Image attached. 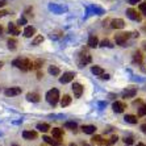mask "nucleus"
<instances>
[{
  "label": "nucleus",
  "instance_id": "obj_10",
  "mask_svg": "<svg viewBox=\"0 0 146 146\" xmlns=\"http://www.w3.org/2000/svg\"><path fill=\"white\" fill-rule=\"evenodd\" d=\"M111 27H112L113 29H122V28L125 27V23H124L122 19H115V20H112V23H111Z\"/></svg>",
  "mask_w": 146,
  "mask_h": 146
},
{
  "label": "nucleus",
  "instance_id": "obj_40",
  "mask_svg": "<svg viewBox=\"0 0 146 146\" xmlns=\"http://www.w3.org/2000/svg\"><path fill=\"white\" fill-rule=\"evenodd\" d=\"M100 78H102V79H107V80H108V79H109V75L108 74H103V75H100Z\"/></svg>",
  "mask_w": 146,
  "mask_h": 146
},
{
  "label": "nucleus",
  "instance_id": "obj_44",
  "mask_svg": "<svg viewBox=\"0 0 146 146\" xmlns=\"http://www.w3.org/2000/svg\"><path fill=\"white\" fill-rule=\"evenodd\" d=\"M99 106H100V107H106L107 103H99Z\"/></svg>",
  "mask_w": 146,
  "mask_h": 146
},
{
  "label": "nucleus",
  "instance_id": "obj_1",
  "mask_svg": "<svg viewBox=\"0 0 146 146\" xmlns=\"http://www.w3.org/2000/svg\"><path fill=\"white\" fill-rule=\"evenodd\" d=\"M13 66L17 68H20L21 71H29L32 70V61L31 59H21V58H17L13 61Z\"/></svg>",
  "mask_w": 146,
  "mask_h": 146
},
{
  "label": "nucleus",
  "instance_id": "obj_43",
  "mask_svg": "<svg viewBox=\"0 0 146 146\" xmlns=\"http://www.w3.org/2000/svg\"><path fill=\"white\" fill-rule=\"evenodd\" d=\"M3 32H4V29H3V27L0 25V36H3Z\"/></svg>",
  "mask_w": 146,
  "mask_h": 146
},
{
  "label": "nucleus",
  "instance_id": "obj_22",
  "mask_svg": "<svg viewBox=\"0 0 146 146\" xmlns=\"http://www.w3.org/2000/svg\"><path fill=\"white\" fill-rule=\"evenodd\" d=\"M133 59H134V62H137V63H142L143 61V57H142V53L141 51H134V54H133Z\"/></svg>",
  "mask_w": 146,
  "mask_h": 146
},
{
  "label": "nucleus",
  "instance_id": "obj_27",
  "mask_svg": "<svg viewBox=\"0 0 146 146\" xmlns=\"http://www.w3.org/2000/svg\"><path fill=\"white\" fill-rule=\"evenodd\" d=\"M49 74H51V75H59V74H61V70H59L57 66H50V67H49Z\"/></svg>",
  "mask_w": 146,
  "mask_h": 146
},
{
  "label": "nucleus",
  "instance_id": "obj_5",
  "mask_svg": "<svg viewBox=\"0 0 146 146\" xmlns=\"http://www.w3.org/2000/svg\"><path fill=\"white\" fill-rule=\"evenodd\" d=\"M74 78H75V72H65L59 78V82H61L62 84H66V83H70Z\"/></svg>",
  "mask_w": 146,
  "mask_h": 146
},
{
  "label": "nucleus",
  "instance_id": "obj_45",
  "mask_svg": "<svg viewBox=\"0 0 146 146\" xmlns=\"http://www.w3.org/2000/svg\"><path fill=\"white\" fill-rule=\"evenodd\" d=\"M4 4H5V3H3V1H0V8H1V7H3V5H4Z\"/></svg>",
  "mask_w": 146,
  "mask_h": 146
},
{
  "label": "nucleus",
  "instance_id": "obj_37",
  "mask_svg": "<svg viewBox=\"0 0 146 146\" xmlns=\"http://www.w3.org/2000/svg\"><path fill=\"white\" fill-rule=\"evenodd\" d=\"M27 24V19L25 17H21L20 20H19V25H25Z\"/></svg>",
  "mask_w": 146,
  "mask_h": 146
},
{
  "label": "nucleus",
  "instance_id": "obj_49",
  "mask_svg": "<svg viewBox=\"0 0 146 146\" xmlns=\"http://www.w3.org/2000/svg\"><path fill=\"white\" fill-rule=\"evenodd\" d=\"M143 48H145V49H146V42H143Z\"/></svg>",
  "mask_w": 146,
  "mask_h": 146
},
{
  "label": "nucleus",
  "instance_id": "obj_15",
  "mask_svg": "<svg viewBox=\"0 0 146 146\" xmlns=\"http://www.w3.org/2000/svg\"><path fill=\"white\" fill-rule=\"evenodd\" d=\"M82 130H83V133H86V134H94V133L96 132V126L95 125H84L82 128Z\"/></svg>",
  "mask_w": 146,
  "mask_h": 146
},
{
  "label": "nucleus",
  "instance_id": "obj_2",
  "mask_svg": "<svg viewBox=\"0 0 146 146\" xmlns=\"http://www.w3.org/2000/svg\"><path fill=\"white\" fill-rule=\"evenodd\" d=\"M132 37V33L129 32H122V33H117L115 34V41L116 44L120 46H126V41Z\"/></svg>",
  "mask_w": 146,
  "mask_h": 146
},
{
  "label": "nucleus",
  "instance_id": "obj_4",
  "mask_svg": "<svg viewBox=\"0 0 146 146\" xmlns=\"http://www.w3.org/2000/svg\"><path fill=\"white\" fill-rule=\"evenodd\" d=\"M126 16L129 17V19H132V20L134 21H141V15L137 12L136 9H133V8H129V9H126Z\"/></svg>",
  "mask_w": 146,
  "mask_h": 146
},
{
  "label": "nucleus",
  "instance_id": "obj_11",
  "mask_svg": "<svg viewBox=\"0 0 146 146\" xmlns=\"http://www.w3.org/2000/svg\"><path fill=\"white\" fill-rule=\"evenodd\" d=\"M112 108L116 113H121V112H124V109L126 108V106L122 102H115L113 103V106H112Z\"/></svg>",
  "mask_w": 146,
  "mask_h": 146
},
{
  "label": "nucleus",
  "instance_id": "obj_21",
  "mask_svg": "<svg viewBox=\"0 0 146 146\" xmlns=\"http://www.w3.org/2000/svg\"><path fill=\"white\" fill-rule=\"evenodd\" d=\"M51 133H53V137L57 139H61L62 136H63V130L59 129V128H54V129H51Z\"/></svg>",
  "mask_w": 146,
  "mask_h": 146
},
{
  "label": "nucleus",
  "instance_id": "obj_46",
  "mask_svg": "<svg viewBox=\"0 0 146 146\" xmlns=\"http://www.w3.org/2000/svg\"><path fill=\"white\" fill-rule=\"evenodd\" d=\"M136 146H146V145H143V143H137Z\"/></svg>",
  "mask_w": 146,
  "mask_h": 146
},
{
  "label": "nucleus",
  "instance_id": "obj_35",
  "mask_svg": "<svg viewBox=\"0 0 146 146\" xmlns=\"http://www.w3.org/2000/svg\"><path fill=\"white\" fill-rule=\"evenodd\" d=\"M124 142L128 143V145H132V143H133V138H132V137H125V138H124Z\"/></svg>",
  "mask_w": 146,
  "mask_h": 146
},
{
  "label": "nucleus",
  "instance_id": "obj_38",
  "mask_svg": "<svg viewBox=\"0 0 146 146\" xmlns=\"http://www.w3.org/2000/svg\"><path fill=\"white\" fill-rule=\"evenodd\" d=\"M141 132H142L143 134H146V124H142V125H141Z\"/></svg>",
  "mask_w": 146,
  "mask_h": 146
},
{
  "label": "nucleus",
  "instance_id": "obj_14",
  "mask_svg": "<svg viewBox=\"0 0 146 146\" xmlns=\"http://www.w3.org/2000/svg\"><path fill=\"white\" fill-rule=\"evenodd\" d=\"M40 98L41 96L38 95L37 92H29L27 95V99L29 100V102H32V103H38L40 102Z\"/></svg>",
  "mask_w": 146,
  "mask_h": 146
},
{
  "label": "nucleus",
  "instance_id": "obj_19",
  "mask_svg": "<svg viewBox=\"0 0 146 146\" xmlns=\"http://www.w3.org/2000/svg\"><path fill=\"white\" fill-rule=\"evenodd\" d=\"M91 71H92V74H95L96 76H100V75L104 74V68L100 67V66H92Z\"/></svg>",
  "mask_w": 146,
  "mask_h": 146
},
{
  "label": "nucleus",
  "instance_id": "obj_26",
  "mask_svg": "<svg viewBox=\"0 0 146 146\" xmlns=\"http://www.w3.org/2000/svg\"><path fill=\"white\" fill-rule=\"evenodd\" d=\"M65 128H66V129L75 130L76 128H78V125H76V122H74V121H66L65 122Z\"/></svg>",
  "mask_w": 146,
  "mask_h": 146
},
{
  "label": "nucleus",
  "instance_id": "obj_29",
  "mask_svg": "<svg viewBox=\"0 0 146 146\" xmlns=\"http://www.w3.org/2000/svg\"><path fill=\"white\" fill-rule=\"evenodd\" d=\"M16 44H17V41L15 40V38H9V40H8V48H9L11 50H15V49H16Z\"/></svg>",
  "mask_w": 146,
  "mask_h": 146
},
{
  "label": "nucleus",
  "instance_id": "obj_36",
  "mask_svg": "<svg viewBox=\"0 0 146 146\" xmlns=\"http://www.w3.org/2000/svg\"><path fill=\"white\" fill-rule=\"evenodd\" d=\"M117 139H119V138H117V136H112V137H111V141H109V142H108V145L111 146V145H112V143H115L116 141H117Z\"/></svg>",
  "mask_w": 146,
  "mask_h": 146
},
{
  "label": "nucleus",
  "instance_id": "obj_41",
  "mask_svg": "<svg viewBox=\"0 0 146 146\" xmlns=\"http://www.w3.org/2000/svg\"><path fill=\"white\" fill-rule=\"evenodd\" d=\"M128 1H129L130 4H137V3H139L141 0H128Z\"/></svg>",
  "mask_w": 146,
  "mask_h": 146
},
{
  "label": "nucleus",
  "instance_id": "obj_34",
  "mask_svg": "<svg viewBox=\"0 0 146 146\" xmlns=\"http://www.w3.org/2000/svg\"><path fill=\"white\" fill-rule=\"evenodd\" d=\"M139 11H141V12H142V13L146 16V3H141V4H139Z\"/></svg>",
  "mask_w": 146,
  "mask_h": 146
},
{
  "label": "nucleus",
  "instance_id": "obj_48",
  "mask_svg": "<svg viewBox=\"0 0 146 146\" xmlns=\"http://www.w3.org/2000/svg\"><path fill=\"white\" fill-rule=\"evenodd\" d=\"M3 67V62H0V68Z\"/></svg>",
  "mask_w": 146,
  "mask_h": 146
},
{
  "label": "nucleus",
  "instance_id": "obj_25",
  "mask_svg": "<svg viewBox=\"0 0 146 146\" xmlns=\"http://www.w3.org/2000/svg\"><path fill=\"white\" fill-rule=\"evenodd\" d=\"M91 142L92 143H99V145H102V143H107L106 139H103L102 136H94L91 138Z\"/></svg>",
  "mask_w": 146,
  "mask_h": 146
},
{
  "label": "nucleus",
  "instance_id": "obj_28",
  "mask_svg": "<svg viewBox=\"0 0 146 146\" xmlns=\"http://www.w3.org/2000/svg\"><path fill=\"white\" fill-rule=\"evenodd\" d=\"M99 46H102V48H113V45L111 44L109 40H103L102 42L99 44Z\"/></svg>",
  "mask_w": 146,
  "mask_h": 146
},
{
  "label": "nucleus",
  "instance_id": "obj_39",
  "mask_svg": "<svg viewBox=\"0 0 146 146\" xmlns=\"http://www.w3.org/2000/svg\"><path fill=\"white\" fill-rule=\"evenodd\" d=\"M5 15H8L7 11H0V19H1V17H4Z\"/></svg>",
  "mask_w": 146,
  "mask_h": 146
},
{
  "label": "nucleus",
  "instance_id": "obj_31",
  "mask_svg": "<svg viewBox=\"0 0 146 146\" xmlns=\"http://www.w3.org/2000/svg\"><path fill=\"white\" fill-rule=\"evenodd\" d=\"M44 41V37L42 36H37V37L33 40V42H32V45H34V46H37V45H40L41 42Z\"/></svg>",
  "mask_w": 146,
  "mask_h": 146
},
{
  "label": "nucleus",
  "instance_id": "obj_9",
  "mask_svg": "<svg viewBox=\"0 0 146 146\" xmlns=\"http://www.w3.org/2000/svg\"><path fill=\"white\" fill-rule=\"evenodd\" d=\"M91 62V55L87 54V53H82L80 55H79V65L83 66V65H87V63H90Z\"/></svg>",
  "mask_w": 146,
  "mask_h": 146
},
{
  "label": "nucleus",
  "instance_id": "obj_7",
  "mask_svg": "<svg viewBox=\"0 0 146 146\" xmlns=\"http://www.w3.org/2000/svg\"><path fill=\"white\" fill-rule=\"evenodd\" d=\"M5 96H17L21 94V88L20 87H11V88H7L4 91Z\"/></svg>",
  "mask_w": 146,
  "mask_h": 146
},
{
  "label": "nucleus",
  "instance_id": "obj_8",
  "mask_svg": "<svg viewBox=\"0 0 146 146\" xmlns=\"http://www.w3.org/2000/svg\"><path fill=\"white\" fill-rule=\"evenodd\" d=\"M72 92H74V95L76 98H80L82 94H83V86L80 83H74L72 84Z\"/></svg>",
  "mask_w": 146,
  "mask_h": 146
},
{
  "label": "nucleus",
  "instance_id": "obj_17",
  "mask_svg": "<svg viewBox=\"0 0 146 146\" xmlns=\"http://www.w3.org/2000/svg\"><path fill=\"white\" fill-rule=\"evenodd\" d=\"M8 31H9L11 34H13V36H17V34H20V29L16 27V24H13V23H9V25H8Z\"/></svg>",
  "mask_w": 146,
  "mask_h": 146
},
{
  "label": "nucleus",
  "instance_id": "obj_12",
  "mask_svg": "<svg viewBox=\"0 0 146 146\" xmlns=\"http://www.w3.org/2000/svg\"><path fill=\"white\" fill-rule=\"evenodd\" d=\"M37 132H34V130H24L23 132V137L25 139H36L37 138Z\"/></svg>",
  "mask_w": 146,
  "mask_h": 146
},
{
  "label": "nucleus",
  "instance_id": "obj_3",
  "mask_svg": "<svg viewBox=\"0 0 146 146\" xmlns=\"http://www.w3.org/2000/svg\"><path fill=\"white\" fill-rule=\"evenodd\" d=\"M46 100H48L49 104H51V106L54 107L58 103V100H59V91H58L57 88H53V90H50V91H48V94H46Z\"/></svg>",
  "mask_w": 146,
  "mask_h": 146
},
{
  "label": "nucleus",
  "instance_id": "obj_30",
  "mask_svg": "<svg viewBox=\"0 0 146 146\" xmlns=\"http://www.w3.org/2000/svg\"><path fill=\"white\" fill-rule=\"evenodd\" d=\"M42 63L44 62L41 61V59H37L36 62H32V70L33 68H36V70H38V68H41V66H42Z\"/></svg>",
  "mask_w": 146,
  "mask_h": 146
},
{
  "label": "nucleus",
  "instance_id": "obj_13",
  "mask_svg": "<svg viewBox=\"0 0 146 146\" xmlns=\"http://www.w3.org/2000/svg\"><path fill=\"white\" fill-rule=\"evenodd\" d=\"M42 139H44L46 143H49V145H53V146H59L61 145V142H59V139L57 138H51V137H48V136H44L42 137Z\"/></svg>",
  "mask_w": 146,
  "mask_h": 146
},
{
  "label": "nucleus",
  "instance_id": "obj_16",
  "mask_svg": "<svg viewBox=\"0 0 146 146\" xmlns=\"http://www.w3.org/2000/svg\"><path fill=\"white\" fill-rule=\"evenodd\" d=\"M36 34V28H33V27H27L24 29V37H27V38H29V37H32V36H34Z\"/></svg>",
  "mask_w": 146,
  "mask_h": 146
},
{
  "label": "nucleus",
  "instance_id": "obj_20",
  "mask_svg": "<svg viewBox=\"0 0 146 146\" xmlns=\"http://www.w3.org/2000/svg\"><path fill=\"white\" fill-rule=\"evenodd\" d=\"M37 129L42 133H46L49 129H50V125L46 124V122H40V124H37Z\"/></svg>",
  "mask_w": 146,
  "mask_h": 146
},
{
  "label": "nucleus",
  "instance_id": "obj_42",
  "mask_svg": "<svg viewBox=\"0 0 146 146\" xmlns=\"http://www.w3.org/2000/svg\"><path fill=\"white\" fill-rule=\"evenodd\" d=\"M42 76H44V74H42V72H38V74H37V78H38V79H41Z\"/></svg>",
  "mask_w": 146,
  "mask_h": 146
},
{
  "label": "nucleus",
  "instance_id": "obj_47",
  "mask_svg": "<svg viewBox=\"0 0 146 146\" xmlns=\"http://www.w3.org/2000/svg\"><path fill=\"white\" fill-rule=\"evenodd\" d=\"M82 146H91V145H88V143H82Z\"/></svg>",
  "mask_w": 146,
  "mask_h": 146
},
{
  "label": "nucleus",
  "instance_id": "obj_18",
  "mask_svg": "<svg viewBox=\"0 0 146 146\" xmlns=\"http://www.w3.org/2000/svg\"><path fill=\"white\" fill-rule=\"evenodd\" d=\"M88 46L90 48H98L99 46V40L96 36H90L88 38Z\"/></svg>",
  "mask_w": 146,
  "mask_h": 146
},
{
  "label": "nucleus",
  "instance_id": "obj_32",
  "mask_svg": "<svg viewBox=\"0 0 146 146\" xmlns=\"http://www.w3.org/2000/svg\"><path fill=\"white\" fill-rule=\"evenodd\" d=\"M50 9L55 11L57 13H61V12H63V11H65V8H62V7H58V5H54V4H51V5H50Z\"/></svg>",
  "mask_w": 146,
  "mask_h": 146
},
{
  "label": "nucleus",
  "instance_id": "obj_33",
  "mask_svg": "<svg viewBox=\"0 0 146 146\" xmlns=\"http://www.w3.org/2000/svg\"><path fill=\"white\" fill-rule=\"evenodd\" d=\"M145 115H146V106H141L138 108V116L142 117V116H145Z\"/></svg>",
  "mask_w": 146,
  "mask_h": 146
},
{
  "label": "nucleus",
  "instance_id": "obj_23",
  "mask_svg": "<svg viewBox=\"0 0 146 146\" xmlns=\"http://www.w3.org/2000/svg\"><path fill=\"white\" fill-rule=\"evenodd\" d=\"M124 120H125L126 122H129V124H137V121H138L137 116H134V115H126L125 117H124Z\"/></svg>",
  "mask_w": 146,
  "mask_h": 146
},
{
  "label": "nucleus",
  "instance_id": "obj_6",
  "mask_svg": "<svg viewBox=\"0 0 146 146\" xmlns=\"http://www.w3.org/2000/svg\"><path fill=\"white\" fill-rule=\"evenodd\" d=\"M136 95H137V88H134V87H130V88H126L122 91V98L124 99L134 98Z\"/></svg>",
  "mask_w": 146,
  "mask_h": 146
},
{
  "label": "nucleus",
  "instance_id": "obj_24",
  "mask_svg": "<svg viewBox=\"0 0 146 146\" xmlns=\"http://www.w3.org/2000/svg\"><path fill=\"white\" fill-rule=\"evenodd\" d=\"M70 103H71V98H70L68 95H63V98L61 99V106H62V108H63V107H67Z\"/></svg>",
  "mask_w": 146,
  "mask_h": 146
}]
</instances>
